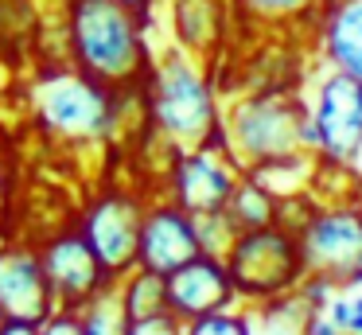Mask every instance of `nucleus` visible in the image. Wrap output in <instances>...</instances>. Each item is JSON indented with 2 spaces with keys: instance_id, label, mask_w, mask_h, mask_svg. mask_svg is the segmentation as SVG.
Here are the masks:
<instances>
[{
  "instance_id": "f257e3e1",
  "label": "nucleus",
  "mask_w": 362,
  "mask_h": 335,
  "mask_svg": "<svg viewBox=\"0 0 362 335\" xmlns=\"http://www.w3.org/2000/svg\"><path fill=\"white\" fill-rule=\"evenodd\" d=\"M218 137L242 171L292 156H312L308 109L300 90H250L234 98L222 109Z\"/></svg>"
},
{
  "instance_id": "f03ea898",
  "label": "nucleus",
  "mask_w": 362,
  "mask_h": 335,
  "mask_svg": "<svg viewBox=\"0 0 362 335\" xmlns=\"http://www.w3.org/2000/svg\"><path fill=\"white\" fill-rule=\"evenodd\" d=\"M71 51L82 74L105 90H129L148 78L141 12L121 0H71Z\"/></svg>"
},
{
  "instance_id": "7ed1b4c3",
  "label": "nucleus",
  "mask_w": 362,
  "mask_h": 335,
  "mask_svg": "<svg viewBox=\"0 0 362 335\" xmlns=\"http://www.w3.org/2000/svg\"><path fill=\"white\" fill-rule=\"evenodd\" d=\"M281 222L296 230L308 277L327 280L331 288L362 285V215L354 207V195L323 199L308 191L284 199Z\"/></svg>"
},
{
  "instance_id": "20e7f679",
  "label": "nucleus",
  "mask_w": 362,
  "mask_h": 335,
  "mask_svg": "<svg viewBox=\"0 0 362 335\" xmlns=\"http://www.w3.org/2000/svg\"><path fill=\"white\" fill-rule=\"evenodd\" d=\"M148 113L156 132L172 144V152L211 144L222 129V106L211 74L195 55L172 51L148 74Z\"/></svg>"
},
{
  "instance_id": "39448f33",
  "label": "nucleus",
  "mask_w": 362,
  "mask_h": 335,
  "mask_svg": "<svg viewBox=\"0 0 362 335\" xmlns=\"http://www.w3.org/2000/svg\"><path fill=\"white\" fill-rule=\"evenodd\" d=\"M222 261L238 288V300L269 312L281 304H296V293L308 277L300 238L288 222H269L257 230L234 234Z\"/></svg>"
},
{
  "instance_id": "423d86ee",
  "label": "nucleus",
  "mask_w": 362,
  "mask_h": 335,
  "mask_svg": "<svg viewBox=\"0 0 362 335\" xmlns=\"http://www.w3.org/2000/svg\"><path fill=\"white\" fill-rule=\"evenodd\" d=\"M300 98L308 109V148L320 164H343L362 140V82L346 70L320 62L304 74Z\"/></svg>"
},
{
  "instance_id": "0eeeda50",
  "label": "nucleus",
  "mask_w": 362,
  "mask_h": 335,
  "mask_svg": "<svg viewBox=\"0 0 362 335\" xmlns=\"http://www.w3.org/2000/svg\"><path fill=\"white\" fill-rule=\"evenodd\" d=\"M238 176H242V168L218 137L211 144L175 152L172 171H168V199L187 215H214V210L226 207Z\"/></svg>"
},
{
  "instance_id": "6e6552de",
  "label": "nucleus",
  "mask_w": 362,
  "mask_h": 335,
  "mask_svg": "<svg viewBox=\"0 0 362 335\" xmlns=\"http://www.w3.org/2000/svg\"><path fill=\"white\" fill-rule=\"evenodd\" d=\"M141 218L144 203L136 195H102L82 218V238L98 254L110 277H125L136 269V246H141Z\"/></svg>"
},
{
  "instance_id": "1a4fd4ad",
  "label": "nucleus",
  "mask_w": 362,
  "mask_h": 335,
  "mask_svg": "<svg viewBox=\"0 0 362 335\" xmlns=\"http://www.w3.org/2000/svg\"><path fill=\"white\" fill-rule=\"evenodd\" d=\"M164 293H168V312H175L183 324L199 316H211V312L242 308L226 261L214 254H195L180 269H172L164 277Z\"/></svg>"
},
{
  "instance_id": "9d476101",
  "label": "nucleus",
  "mask_w": 362,
  "mask_h": 335,
  "mask_svg": "<svg viewBox=\"0 0 362 335\" xmlns=\"http://www.w3.org/2000/svg\"><path fill=\"white\" fill-rule=\"evenodd\" d=\"M110 93L113 90L86 74H59L40 90V109L51 129L66 137H94L110 125Z\"/></svg>"
},
{
  "instance_id": "9b49d317",
  "label": "nucleus",
  "mask_w": 362,
  "mask_h": 335,
  "mask_svg": "<svg viewBox=\"0 0 362 335\" xmlns=\"http://www.w3.org/2000/svg\"><path fill=\"white\" fill-rule=\"evenodd\" d=\"M195 254H203L199 230H195V215L175 207L172 199H160L152 207H144L141 246H136V265L141 269H152L160 277H168V273L180 269L183 261H191Z\"/></svg>"
},
{
  "instance_id": "f8f14e48",
  "label": "nucleus",
  "mask_w": 362,
  "mask_h": 335,
  "mask_svg": "<svg viewBox=\"0 0 362 335\" xmlns=\"http://www.w3.org/2000/svg\"><path fill=\"white\" fill-rule=\"evenodd\" d=\"M55 288L47 280L43 257L20 246L0 249V319H24L43 324L51 316Z\"/></svg>"
},
{
  "instance_id": "ddd939ff",
  "label": "nucleus",
  "mask_w": 362,
  "mask_h": 335,
  "mask_svg": "<svg viewBox=\"0 0 362 335\" xmlns=\"http://www.w3.org/2000/svg\"><path fill=\"white\" fill-rule=\"evenodd\" d=\"M43 269H47V280L55 288V296L66 304V308H82L98 288L110 285V273L98 261V254L90 249V242L82 238V230H66L43 249Z\"/></svg>"
},
{
  "instance_id": "4468645a",
  "label": "nucleus",
  "mask_w": 362,
  "mask_h": 335,
  "mask_svg": "<svg viewBox=\"0 0 362 335\" xmlns=\"http://www.w3.org/2000/svg\"><path fill=\"white\" fill-rule=\"evenodd\" d=\"M308 39L320 62H331L362 82V0H327Z\"/></svg>"
},
{
  "instance_id": "2eb2a0df",
  "label": "nucleus",
  "mask_w": 362,
  "mask_h": 335,
  "mask_svg": "<svg viewBox=\"0 0 362 335\" xmlns=\"http://www.w3.org/2000/svg\"><path fill=\"white\" fill-rule=\"evenodd\" d=\"M234 4L230 0H172V28L187 55H214L226 43Z\"/></svg>"
},
{
  "instance_id": "dca6fc26",
  "label": "nucleus",
  "mask_w": 362,
  "mask_h": 335,
  "mask_svg": "<svg viewBox=\"0 0 362 335\" xmlns=\"http://www.w3.org/2000/svg\"><path fill=\"white\" fill-rule=\"evenodd\" d=\"M230 4H234V20H242L245 28L312 35L327 0H230Z\"/></svg>"
},
{
  "instance_id": "f3484780",
  "label": "nucleus",
  "mask_w": 362,
  "mask_h": 335,
  "mask_svg": "<svg viewBox=\"0 0 362 335\" xmlns=\"http://www.w3.org/2000/svg\"><path fill=\"white\" fill-rule=\"evenodd\" d=\"M222 215L230 218V226H234L238 234H242V230H257V226L281 222L284 199L269 183H261L253 171H242L238 183H234V191H230V199H226V207H222Z\"/></svg>"
},
{
  "instance_id": "a211bd4d",
  "label": "nucleus",
  "mask_w": 362,
  "mask_h": 335,
  "mask_svg": "<svg viewBox=\"0 0 362 335\" xmlns=\"http://www.w3.org/2000/svg\"><path fill=\"white\" fill-rule=\"evenodd\" d=\"M82 331L86 335H125L129 331V312L121 300V288H98L86 304H82Z\"/></svg>"
},
{
  "instance_id": "6ab92c4d",
  "label": "nucleus",
  "mask_w": 362,
  "mask_h": 335,
  "mask_svg": "<svg viewBox=\"0 0 362 335\" xmlns=\"http://www.w3.org/2000/svg\"><path fill=\"white\" fill-rule=\"evenodd\" d=\"M121 300H125L129 319H141L152 316V312H164L168 308V293H164V277L152 269H129L125 273V285H121Z\"/></svg>"
},
{
  "instance_id": "aec40b11",
  "label": "nucleus",
  "mask_w": 362,
  "mask_h": 335,
  "mask_svg": "<svg viewBox=\"0 0 362 335\" xmlns=\"http://www.w3.org/2000/svg\"><path fill=\"white\" fill-rule=\"evenodd\" d=\"M183 335H253V327H250V312H242V308H226V312H211V316L187 319Z\"/></svg>"
},
{
  "instance_id": "412c9836",
  "label": "nucleus",
  "mask_w": 362,
  "mask_h": 335,
  "mask_svg": "<svg viewBox=\"0 0 362 335\" xmlns=\"http://www.w3.org/2000/svg\"><path fill=\"white\" fill-rule=\"evenodd\" d=\"M327 312L335 316V324L346 335H362V285H346L335 288L327 300Z\"/></svg>"
},
{
  "instance_id": "4be33fe9",
  "label": "nucleus",
  "mask_w": 362,
  "mask_h": 335,
  "mask_svg": "<svg viewBox=\"0 0 362 335\" xmlns=\"http://www.w3.org/2000/svg\"><path fill=\"white\" fill-rule=\"evenodd\" d=\"M183 319L175 312H152V316H141V319H129V331L125 335H183Z\"/></svg>"
},
{
  "instance_id": "5701e85b",
  "label": "nucleus",
  "mask_w": 362,
  "mask_h": 335,
  "mask_svg": "<svg viewBox=\"0 0 362 335\" xmlns=\"http://www.w3.org/2000/svg\"><path fill=\"white\" fill-rule=\"evenodd\" d=\"M296 335H346V331L335 324V316H331L327 304H323V308H300Z\"/></svg>"
},
{
  "instance_id": "b1692460",
  "label": "nucleus",
  "mask_w": 362,
  "mask_h": 335,
  "mask_svg": "<svg viewBox=\"0 0 362 335\" xmlns=\"http://www.w3.org/2000/svg\"><path fill=\"white\" fill-rule=\"evenodd\" d=\"M43 335H86L82 331V319H78V308H66V312H59V316H47L43 319Z\"/></svg>"
},
{
  "instance_id": "393cba45",
  "label": "nucleus",
  "mask_w": 362,
  "mask_h": 335,
  "mask_svg": "<svg viewBox=\"0 0 362 335\" xmlns=\"http://www.w3.org/2000/svg\"><path fill=\"white\" fill-rule=\"evenodd\" d=\"M339 168H343L346 187H351V191H362V140L351 148V156H346V160L339 164Z\"/></svg>"
},
{
  "instance_id": "a878e982",
  "label": "nucleus",
  "mask_w": 362,
  "mask_h": 335,
  "mask_svg": "<svg viewBox=\"0 0 362 335\" xmlns=\"http://www.w3.org/2000/svg\"><path fill=\"white\" fill-rule=\"evenodd\" d=\"M0 335H43L40 324H24V319H0Z\"/></svg>"
},
{
  "instance_id": "bb28decb",
  "label": "nucleus",
  "mask_w": 362,
  "mask_h": 335,
  "mask_svg": "<svg viewBox=\"0 0 362 335\" xmlns=\"http://www.w3.org/2000/svg\"><path fill=\"white\" fill-rule=\"evenodd\" d=\"M125 8H133V12H148L152 8V0H121Z\"/></svg>"
},
{
  "instance_id": "cd10ccee",
  "label": "nucleus",
  "mask_w": 362,
  "mask_h": 335,
  "mask_svg": "<svg viewBox=\"0 0 362 335\" xmlns=\"http://www.w3.org/2000/svg\"><path fill=\"white\" fill-rule=\"evenodd\" d=\"M354 207H358V215H362V191H354Z\"/></svg>"
}]
</instances>
